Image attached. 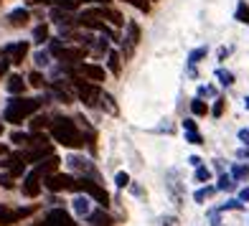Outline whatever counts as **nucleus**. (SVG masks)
Here are the masks:
<instances>
[{
  "mask_svg": "<svg viewBox=\"0 0 249 226\" xmlns=\"http://www.w3.org/2000/svg\"><path fill=\"white\" fill-rule=\"evenodd\" d=\"M28 79H31V84H33V87H43V76H41L38 71H31Z\"/></svg>",
  "mask_w": 249,
  "mask_h": 226,
  "instance_id": "4c0bfd02",
  "label": "nucleus"
},
{
  "mask_svg": "<svg viewBox=\"0 0 249 226\" xmlns=\"http://www.w3.org/2000/svg\"><path fill=\"white\" fill-rule=\"evenodd\" d=\"M127 49H124V53H132V49L138 46V41H140V28L138 23H127Z\"/></svg>",
  "mask_w": 249,
  "mask_h": 226,
  "instance_id": "ddd939ff",
  "label": "nucleus"
},
{
  "mask_svg": "<svg viewBox=\"0 0 249 226\" xmlns=\"http://www.w3.org/2000/svg\"><path fill=\"white\" fill-rule=\"evenodd\" d=\"M69 165L74 168V171H82V173H92V163H89L87 157L71 155V157H69Z\"/></svg>",
  "mask_w": 249,
  "mask_h": 226,
  "instance_id": "dca6fc26",
  "label": "nucleus"
},
{
  "mask_svg": "<svg viewBox=\"0 0 249 226\" xmlns=\"http://www.w3.org/2000/svg\"><path fill=\"white\" fill-rule=\"evenodd\" d=\"M49 38V28L46 26H38L36 31H33V43H43Z\"/></svg>",
  "mask_w": 249,
  "mask_h": 226,
  "instance_id": "5701e85b",
  "label": "nucleus"
},
{
  "mask_svg": "<svg viewBox=\"0 0 249 226\" xmlns=\"http://www.w3.org/2000/svg\"><path fill=\"white\" fill-rule=\"evenodd\" d=\"M183 130H196V122L194 120H186L183 122Z\"/></svg>",
  "mask_w": 249,
  "mask_h": 226,
  "instance_id": "de8ad7c7",
  "label": "nucleus"
},
{
  "mask_svg": "<svg viewBox=\"0 0 249 226\" xmlns=\"http://www.w3.org/2000/svg\"><path fill=\"white\" fill-rule=\"evenodd\" d=\"M186 142H191V145H201L203 140H201L198 130H186Z\"/></svg>",
  "mask_w": 249,
  "mask_h": 226,
  "instance_id": "c85d7f7f",
  "label": "nucleus"
},
{
  "mask_svg": "<svg viewBox=\"0 0 249 226\" xmlns=\"http://www.w3.org/2000/svg\"><path fill=\"white\" fill-rule=\"evenodd\" d=\"M46 188L59 193V191H74L76 188V180L71 175H64V173H49L46 175Z\"/></svg>",
  "mask_w": 249,
  "mask_h": 226,
  "instance_id": "20e7f679",
  "label": "nucleus"
},
{
  "mask_svg": "<svg viewBox=\"0 0 249 226\" xmlns=\"http://www.w3.org/2000/svg\"><path fill=\"white\" fill-rule=\"evenodd\" d=\"M130 5H135L138 10H148V0H127Z\"/></svg>",
  "mask_w": 249,
  "mask_h": 226,
  "instance_id": "a19ab883",
  "label": "nucleus"
},
{
  "mask_svg": "<svg viewBox=\"0 0 249 226\" xmlns=\"http://www.w3.org/2000/svg\"><path fill=\"white\" fill-rule=\"evenodd\" d=\"M5 56H8V61L10 64H20L26 59V53H28V43L26 41H20V43H10V46H5V51H3Z\"/></svg>",
  "mask_w": 249,
  "mask_h": 226,
  "instance_id": "1a4fd4ad",
  "label": "nucleus"
},
{
  "mask_svg": "<svg viewBox=\"0 0 249 226\" xmlns=\"http://www.w3.org/2000/svg\"><path fill=\"white\" fill-rule=\"evenodd\" d=\"M28 213H31V209H8V206H0V226H13L23 216H28Z\"/></svg>",
  "mask_w": 249,
  "mask_h": 226,
  "instance_id": "0eeeda50",
  "label": "nucleus"
},
{
  "mask_svg": "<svg viewBox=\"0 0 249 226\" xmlns=\"http://www.w3.org/2000/svg\"><path fill=\"white\" fill-rule=\"evenodd\" d=\"M244 107L249 109V97H244Z\"/></svg>",
  "mask_w": 249,
  "mask_h": 226,
  "instance_id": "603ef678",
  "label": "nucleus"
},
{
  "mask_svg": "<svg viewBox=\"0 0 249 226\" xmlns=\"http://www.w3.org/2000/svg\"><path fill=\"white\" fill-rule=\"evenodd\" d=\"M216 76H219V82H221L224 87H231V84H234V74H231V71H226V69H219Z\"/></svg>",
  "mask_w": 249,
  "mask_h": 226,
  "instance_id": "b1692460",
  "label": "nucleus"
},
{
  "mask_svg": "<svg viewBox=\"0 0 249 226\" xmlns=\"http://www.w3.org/2000/svg\"><path fill=\"white\" fill-rule=\"evenodd\" d=\"M56 165H59V157H56V155H49L46 160H41V163L36 165V173H38V175H49V173L56 171Z\"/></svg>",
  "mask_w": 249,
  "mask_h": 226,
  "instance_id": "4468645a",
  "label": "nucleus"
},
{
  "mask_svg": "<svg viewBox=\"0 0 249 226\" xmlns=\"http://www.w3.org/2000/svg\"><path fill=\"white\" fill-rule=\"evenodd\" d=\"M188 163H191V165H194V168H198V165H201V160H198V157H196V155H191V157H188Z\"/></svg>",
  "mask_w": 249,
  "mask_h": 226,
  "instance_id": "09e8293b",
  "label": "nucleus"
},
{
  "mask_svg": "<svg viewBox=\"0 0 249 226\" xmlns=\"http://www.w3.org/2000/svg\"><path fill=\"white\" fill-rule=\"evenodd\" d=\"M231 178H249V168L247 165H234L231 168Z\"/></svg>",
  "mask_w": 249,
  "mask_h": 226,
  "instance_id": "c756f323",
  "label": "nucleus"
},
{
  "mask_svg": "<svg viewBox=\"0 0 249 226\" xmlns=\"http://www.w3.org/2000/svg\"><path fill=\"white\" fill-rule=\"evenodd\" d=\"M79 26H84V28H92V31H102L105 36H109L112 41H117L115 38V33H112L107 26H105V18H102V10L94 8V10H84L82 16H79Z\"/></svg>",
  "mask_w": 249,
  "mask_h": 226,
  "instance_id": "7ed1b4c3",
  "label": "nucleus"
},
{
  "mask_svg": "<svg viewBox=\"0 0 249 226\" xmlns=\"http://www.w3.org/2000/svg\"><path fill=\"white\" fill-rule=\"evenodd\" d=\"M38 107H41V102H38V99L16 97V99H10V102H8V107H5V112H3V117H5V122L20 125V122L28 120L31 115H36Z\"/></svg>",
  "mask_w": 249,
  "mask_h": 226,
  "instance_id": "f03ea898",
  "label": "nucleus"
},
{
  "mask_svg": "<svg viewBox=\"0 0 249 226\" xmlns=\"http://www.w3.org/2000/svg\"><path fill=\"white\" fill-rule=\"evenodd\" d=\"M99 99H102V107H107V112H109V115H115V112H117V107L112 104V97H109V94H105V97L99 94Z\"/></svg>",
  "mask_w": 249,
  "mask_h": 226,
  "instance_id": "473e14b6",
  "label": "nucleus"
},
{
  "mask_svg": "<svg viewBox=\"0 0 249 226\" xmlns=\"http://www.w3.org/2000/svg\"><path fill=\"white\" fill-rule=\"evenodd\" d=\"M46 226H76V224L71 221V216L64 209H53L46 216Z\"/></svg>",
  "mask_w": 249,
  "mask_h": 226,
  "instance_id": "9d476101",
  "label": "nucleus"
},
{
  "mask_svg": "<svg viewBox=\"0 0 249 226\" xmlns=\"http://www.w3.org/2000/svg\"><path fill=\"white\" fill-rule=\"evenodd\" d=\"M23 89H26L23 76H10V79H8V92H10V94H20Z\"/></svg>",
  "mask_w": 249,
  "mask_h": 226,
  "instance_id": "aec40b11",
  "label": "nucleus"
},
{
  "mask_svg": "<svg viewBox=\"0 0 249 226\" xmlns=\"http://www.w3.org/2000/svg\"><path fill=\"white\" fill-rule=\"evenodd\" d=\"M216 188H219V191H231V188H234V178L224 173V175L219 178V186H216Z\"/></svg>",
  "mask_w": 249,
  "mask_h": 226,
  "instance_id": "cd10ccee",
  "label": "nucleus"
},
{
  "mask_svg": "<svg viewBox=\"0 0 249 226\" xmlns=\"http://www.w3.org/2000/svg\"><path fill=\"white\" fill-rule=\"evenodd\" d=\"M115 183H117V188H127V186H130V175H127V173H117Z\"/></svg>",
  "mask_w": 249,
  "mask_h": 226,
  "instance_id": "f704fd0d",
  "label": "nucleus"
},
{
  "mask_svg": "<svg viewBox=\"0 0 249 226\" xmlns=\"http://www.w3.org/2000/svg\"><path fill=\"white\" fill-rule=\"evenodd\" d=\"M74 211L79 213V216H89V211H92V206H89V198L76 196V198H74Z\"/></svg>",
  "mask_w": 249,
  "mask_h": 226,
  "instance_id": "a211bd4d",
  "label": "nucleus"
},
{
  "mask_svg": "<svg viewBox=\"0 0 249 226\" xmlns=\"http://www.w3.org/2000/svg\"><path fill=\"white\" fill-rule=\"evenodd\" d=\"M109 71L120 74V53L117 51H109Z\"/></svg>",
  "mask_w": 249,
  "mask_h": 226,
  "instance_id": "a878e982",
  "label": "nucleus"
},
{
  "mask_svg": "<svg viewBox=\"0 0 249 226\" xmlns=\"http://www.w3.org/2000/svg\"><path fill=\"white\" fill-rule=\"evenodd\" d=\"M0 186H3V188H13V175L3 173V175H0Z\"/></svg>",
  "mask_w": 249,
  "mask_h": 226,
  "instance_id": "c9c22d12",
  "label": "nucleus"
},
{
  "mask_svg": "<svg viewBox=\"0 0 249 226\" xmlns=\"http://www.w3.org/2000/svg\"><path fill=\"white\" fill-rule=\"evenodd\" d=\"M191 112H194V115H206V104H203V102H201V97H196L194 102H191Z\"/></svg>",
  "mask_w": 249,
  "mask_h": 226,
  "instance_id": "393cba45",
  "label": "nucleus"
},
{
  "mask_svg": "<svg viewBox=\"0 0 249 226\" xmlns=\"http://www.w3.org/2000/svg\"><path fill=\"white\" fill-rule=\"evenodd\" d=\"M46 122H49L46 117H36V120L31 122V127H33V130H41V127H46Z\"/></svg>",
  "mask_w": 249,
  "mask_h": 226,
  "instance_id": "ea45409f",
  "label": "nucleus"
},
{
  "mask_svg": "<svg viewBox=\"0 0 249 226\" xmlns=\"http://www.w3.org/2000/svg\"><path fill=\"white\" fill-rule=\"evenodd\" d=\"M221 112H224V99H216V104H213L211 115H213V117H221Z\"/></svg>",
  "mask_w": 249,
  "mask_h": 226,
  "instance_id": "58836bf2",
  "label": "nucleus"
},
{
  "mask_svg": "<svg viewBox=\"0 0 249 226\" xmlns=\"http://www.w3.org/2000/svg\"><path fill=\"white\" fill-rule=\"evenodd\" d=\"M242 209H244V203L239 198H231V201H226L221 206V211H242Z\"/></svg>",
  "mask_w": 249,
  "mask_h": 226,
  "instance_id": "bb28decb",
  "label": "nucleus"
},
{
  "mask_svg": "<svg viewBox=\"0 0 249 226\" xmlns=\"http://www.w3.org/2000/svg\"><path fill=\"white\" fill-rule=\"evenodd\" d=\"M79 71H82L87 79H92V82H102L105 79V69L102 66H97V64H79Z\"/></svg>",
  "mask_w": 249,
  "mask_h": 226,
  "instance_id": "9b49d317",
  "label": "nucleus"
},
{
  "mask_svg": "<svg viewBox=\"0 0 249 226\" xmlns=\"http://www.w3.org/2000/svg\"><path fill=\"white\" fill-rule=\"evenodd\" d=\"M10 140H13L16 145H26L31 138H28V135L26 132H13V135H10Z\"/></svg>",
  "mask_w": 249,
  "mask_h": 226,
  "instance_id": "72a5a7b5",
  "label": "nucleus"
},
{
  "mask_svg": "<svg viewBox=\"0 0 249 226\" xmlns=\"http://www.w3.org/2000/svg\"><path fill=\"white\" fill-rule=\"evenodd\" d=\"M102 18H109V23H115V26H122V23H124L120 13H115V10H107V8H102Z\"/></svg>",
  "mask_w": 249,
  "mask_h": 226,
  "instance_id": "4be33fe9",
  "label": "nucleus"
},
{
  "mask_svg": "<svg viewBox=\"0 0 249 226\" xmlns=\"http://www.w3.org/2000/svg\"><path fill=\"white\" fill-rule=\"evenodd\" d=\"M89 221H92L94 226H109L112 224V219L105 211H89Z\"/></svg>",
  "mask_w": 249,
  "mask_h": 226,
  "instance_id": "6ab92c4d",
  "label": "nucleus"
},
{
  "mask_svg": "<svg viewBox=\"0 0 249 226\" xmlns=\"http://www.w3.org/2000/svg\"><path fill=\"white\" fill-rule=\"evenodd\" d=\"M8 66H10V61L5 59V61H0V79H3L5 74H8Z\"/></svg>",
  "mask_w": 249,
  "mask_h": 226,
  "instance_id": "37998d69",
  "label": "nucleus"
},
{
  "mask_svg": "<svg viewBox=\"0 0 249 226\" xmlns=\"http://www.w3.org/2000/svg\"><path fill=\"white\" fill-rule=\"evenodd\" d=\"M0 135H3V120H0Z\"/></svg>",
  "mask_w": 249,
  "mask_h": 226,
  "instance_id": "864d4df0",
  "label": "nucleus"
},
{
  "mask_svg": "<svg viewBox=\"0 0 249 226\" xmlns=\"http://www.w3.org/2000/svg\"><path fill=\"white\" fill-rule=\"evenodd\" d=\"M239 140H242V142H249V130H247V127L239 130Z\"/></svg>",
  "mask_w": 249,
  "mask_h": 226,
  "instance_id": "49530a36",
  "label": "nucleus"
},
{
  "mask_svg": "<svg viewBox=\"0 0 249 226\" xmlns=\"http://www.w3.org/2000/svg\"><path fill=\"white\" fill-rule=\"evenodd\" d=\"M8 20H10L13 26H23L26 20H28V10H26V8H16V10H10V13H8Z\"/></svg>",
  "mask_w": 249,
  "mask_h": 226,
  "instance_id": "f3484780",
  "label": "nucleus"
},
{
  "mask_svg": "<svg viewBox=\"0 0 249 226\" xmlns=\"http://www.w3.org/2000/svg\"><path fill=\"white\" fill-rule=\"evenodd\" d=\"M74 191H84V193H89L97 203H102V206H107V201H109V196L105 193V188H99L94 180H79Z\"/></svg>",
  "mask_w": 249,
  "mask_h": 226,
  "instance_id": "39448f33",
  "label": "nucleus"
},
{
  "mask_svg": "<svg viewBox=\"0 0 249 226\" xmlns=\"http://www.w3.org/2000/svg\"><path fill=\"white\" fill-rule=\"evenodd\" d=\"M236 20H239V23H247V26H249V5L244 3V0H242L239 5H236Z\"/></svg>",
  "mask_w": 249,
  "mask_h": 226,
  "instance_id": "412c9836",
  "label": "nucleus"
},
{
  "mask_svg": "<svg viewBox=\"0 0 249 226\" xmlns=\"http://www.w3.org/2000/svg\"><path fill=\"white\" fill-rule=\"evenodd\" d=\"M211 94H213L211 87H198V97H211Z\"/></svg>",
  "mask_w": 249,
  "mask_h": 226,
  "instance_id": "79ce46f5",
  "label": "nucleus"
},
{
  "mask_svg": "<svg viewBox=\"0 0 249 226\" xmlns=\"http://www.w3.org/2000/svg\"><path fill=\"white\" fill-rule=\"evenodd\" d=\"M41 193V175L36 173V168L23 178V196H28V198H36Z\"/></svg>",
  "mask_w": 249,
  "mask_h": 226,
  "instance_id": "6e6552de",
  "label": "nucleus"
},
{
  "mask_svg": "<svg viewBox=\"0 0 249 226\" xmlns=\"http://www.w3.org/2000/svg\"><path fill=\"white\" fill-rule=\"evenodd\" d=\"M74 87H76V94H79V99H82L84 104H97V99H99V89H97L94 84H89V82H82V79H76Z\"/></svg>",
  "mask_w": 249,
  "mask_h": 226,
  "instance_id": "423d86ee",
  "label": "nucleus"
},
{
  "mask_svg": "<svg viewBox=\"0 0 249 226\" xmlns=\"http://www.w3.org/2000/svg\"><path fill=\"white\" fill-rule=\"evenodd\" d=\"M36 64H38V66H49V53H46V51H38V53H36Z\"/></svg>",
  "mask_w": 249,
  "mask_h": 226,
  "instance_id": "e433bc0d",
  "label": "nucleus"
},
{
  "mask_svg": "<svg viewBox=\"0 0 249 226\" xmlns=\"http://www.w3.org/2000/svg\"><path fill=\"white\" fill-rule=\"evenodd\" d=\"M203 56H206V46L194 49V51L188 53V74H191V76H196V64L203 59Z\"/></svg>",
  "mask_w": 249,
  "mask_h": 226,
  "instance_id": "2eb2a0df",
  "label": "nucleus"
},
{
  "mask_svg": "<svg viewBox=\"0 0 249 226\" xmlns=\"http://www.w3.org/2000/svg\"><path fill=\"white\" fill-rule=\"evenodd\" d=\"M211 193H213V188H198L196 193H194V201H196V203H201V201H206Z\"/></svg>",
  "mask_w": 249,
  "mask_h": 226,
  "instance_id": "2f4dec72",
  "label": "nucleus"
},
{
  "mask_svg": "<svg viewBox=\"0 0 249 226\" xmlns=\"http://www.w3.org/2000/svg\"><path fill=\"white\" fill-rule=\"evenodd\" d=\"M163 226H178V219L176 216H165L163 219Z\"/></svg>",
  "mask_w": 249,
  "mask_h": 226,
  "instance_id": "c03bdc74",
  "label": "nucleus"
},
{
  "mask_svg": "<svg viewBox=\"0 0 249 226\" xmlns=\"http://www.w3.org/2000/svg\"><path fill=\"white\" fill-rule=\"evenodd\" d=\"M196 180H198V183H203V180H209L211 178V171H209V168H203V165H198L196 168V175H194Z\"/></svg>",
  "mask_w": 249,
  "mask_h": 226,
  "instance_id": "7c9ffc66",
  "label": "nucleus"
},
{
  "mask_svg": "<svg viewBox=\"0 0 249 226\" xmlns=\"http://www.w3.org/2000/svg\"><path fill=\"white\" fill-rule=\"evenodd\" d=\"M51 135H53L56 142L66 145V148H79V145H84L74 120H69V117H53L51 120Z\"/></svg>",
  "mask_w": 249,
  "mask_h": 226,
  "instance_id": "f257e3e1",
  "label": "nucleus"
},
{
  "mask_svg": "<svg viewBox=\"0 0 249 226\" xmlns=\"http://www.w3.org/2000/svg\"><path fill=\"white\" fill-rule=\"evenodd\" d=\"M0 155H5V145L3 142H0Z\"/></svg>",
  "mask_w": 249,
  "mask_h": 226,
  "instance_id": "3c124183",
  "label": "nucleus"
},
{
  "mask_svg": "<svg viewBox=\"0 0 249 226\" xmlns=\"http://www.w3.org/2000/svg\"><path fill=\"white\" fill-rule=\"evenodd\" d=\"M236 155H239V157H249V148H242V150L236 153Z\"/></svg>",
  "mask_w": 249,
  "mask_h": 226,
  "instance_id": "8fccbe9b",
  "label": "nucleus"
},
{
  "mask_svg": "<svg viewBox=\"0 0 249 226\" xmlns=\"http://www.w3.org/2000/svg\"><path fill=\"white\" fill-rule=\"evenodd\" d=\"M84 49H64L61 46V51H59V59L61 61H69V64H79V61H84Z\"/></svg>",
  "mask_w": 249,
  "mask_h": 226,
  "instance_id": "f8f14e48",
  "label": "nucleus"
},
{
  "mask_svg": "<svg viewBox=\"0 0 249 226\" xmlns=\"http://www.w3.org/2000/svg\"><path fill=\"white\" fill-rule=\"evenodd\" d=\"M239 201H249V186L239 191Z\"/></svg>",
  "mask_w": 249,
  "mask_h": 226,
  "instance_id": "a18cd8bd",
  "label": "nucleus"
}]
</instances>
